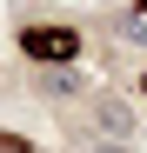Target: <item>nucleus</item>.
I'll list each match as a JSON object with an SVG mask.
<instances>
[{"mask_svg":"<svg viewBox=\"0 0 147 153\" xmlns=\"http://www.w3.org/2000/svg\"><path fill=\"white\" fill-rule=\"evenodd\" d=\"M20 53H27L34 67H74L87 53L80 27H54V20H40V27H20Z\"/></svg>","mask_w":147,"mask_h":153,"instance_id":"1","label":"nucleus"},{"mask_svg":"<svg viewBox=\"0 0 147 153\" xmlns=\"http://www.w3.org/2000/svg\"><path fill=\"white\" fill-rule=\"evenodd\" d=\"M94 133H100V140H120V146H134L140 113L127 107V100H94Z\"/></svg>","mask_w":147,"mask_h":153,"instance_id":"2","label":"nucleus"},{"mask_svg":"<svg viewBox=\"0 0 147 153\" xmlns=\"http://www.w3.org/2000/svg\"><path fill=\"white\" fill-rule=\"evenodd\" d=\"M40 93L47 100H74V93H80V73H74V67H47L40 73Z\"/></svg>","mask_w":147,"mask_h":153,"instance_id":"3","label":"nucleus"},{"mask_svg":"<svg viewBox=\"0 0 147 153\" xmlns=\"http://www.w3.org/2000/svg\"><path fill=\"white\" fill-rule=\"evenodd\" d=\"M0 153H34V146L20 140V133H0Z\"/></svg>","mask_w":147,"mask_h":153,"instance_id":"4","label":"nucleus"},{"mask_svg":"<svg viewBox=\"0 0 147 153\" xmlns=\"http://www.w3.org/2000/svg\"><path fill=\"white\" fill-rule=\"evenodd\" d=\"M87 153H134V146H120V140H94Z\"/></svg>","mask_w":147,"mask_h":153,"instance_id":"5","label":"nucleus"},{"mask_svg":"<svg viewBox=\"0 0 147 153\" xmlns=\"http://www.w3.org/2000/svg\"><path fill=\"white\" fill-rule=\"evenodd\" d=\"M140 100H147V73H140Z\"/></svg>","mask_w":147,"mask_h":153,"instance_id":"6","label":"nucleus"}]
</instances>
